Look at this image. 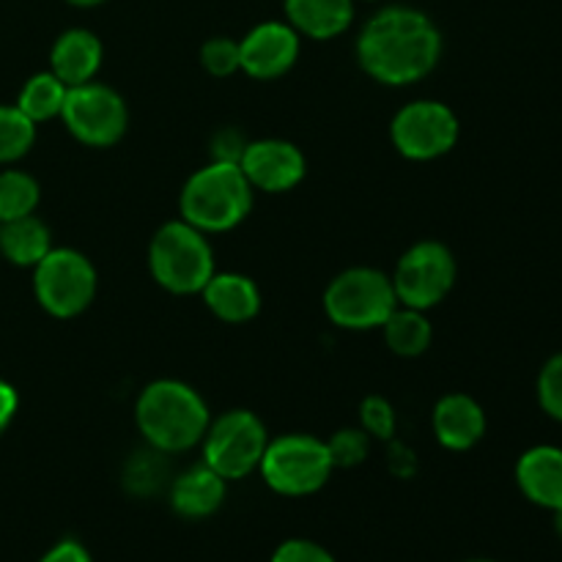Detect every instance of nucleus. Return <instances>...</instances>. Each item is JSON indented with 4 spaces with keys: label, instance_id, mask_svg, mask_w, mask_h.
I'll use <instances>...</instances> for the list:
<instances>
[{
    "label": "nucleus",
    "instance_id": "nucleus-29",
    "mask_svg": "<svg viewBox=\"0 0 562 562\" xmlns=\"http://www.w3.org/2000/svg\"><path fill=\"white\" fill-rule=\"evenodd\" d=\"M269 562H335V558L322 543L307 541V538H289L274 549Z\"/></svg>",
    "mask_w": 562,
    "mask_h": 562
},
{
    "label": "nucleus",
    "instance_id": "nucleus-31",
    "mask_svg": "<svg viewBox=\"0 0 562 562\" xmlns=\"http://www.w3.org/2000/svg\"><path fill=\"white\" fill-rule=\"evenodd\" d=\"M16 406H20V398H16V390L11 387L9 382L0 379V434L11 426L16 415Z\"/></svg>",
    "mask_w": 562,
    "mask_h": 562
},
{
    "label": "nucleus",
    "instance_id": "nucleus-11",
    "mask_svg": "<svg viewBox=\"0 0 562 562\" xmlns=\"http://www.w3.org/2000/svg\"><path fill=\"white\" fill-rule=\"evenodd\" d=\"M395 148L406 159L428 162L445 157L459 140V119L453 110L434 99H417L395 113L390 126Z\"/></svg>",
    "mask_w": 562,
    "mask_h": 562
},
{
    "label": "nucleus",
    "instance_id": "nucleus-13",
    "mask_svg": "<svg viewBox=\"0 0 562 562\" xmlns=\"http://www.w3.org/2000/svg\"><path fill=\"white\" fill-rule=\"evenodd\" d=\"M239 55L241 71L256 80H274L283 77L300 58V33L289 22H261L241 38Z\"/></svg>",
    "mask_w": 562,
    "mask_h": 562
},
{
    "label": "nucleus",
    "instance_id": "nucleus-20",
    "mask_svg": "<svg viewBox=\"0 0 562 562\" xmlns=\"http://www.w3.org/2000/svg\"><path fill=\"white\" fill-rule=\"evenodd\" d=\"M49 250H53L49 228L33 214L0 223V252L16 267H36Z\"/></svg>",
    "mask_w": 562,
    "mask_h": 562
},
{
    "label": "nucleus",
    "instance_id": "nucleus-25",
    "mask_svg": "<svg viewBox=\"0 0 562 562\" xmlns=\"http://www.w3.org/2000/svg\"><path fill=\"white\" fill-rule=\"evenodd\" d=\"M327 450L335 470H351L368 459L371 437L362 428H340L327 439Z\"/></svg>",
    "mask_w": 562,
    "mask_h": 562
},
{
    "label": "nucleus",
    "instance_id": "nucleus-23",
    "mask_svg": "<svg viewBox=\"0 0 562 562\" xmlns=\"http://www.w3.org/2000/svg\"><path fill=\"white\" fill-rule=\"evenodd\" d=\"M42 187L25 170H3L0 173V223L27 217L36 212Z\"/></svg>",
    "mask_w": 562,
    "mask_h": 562
},
{
    "label": "nucleus",
    "instance_id": "nucleus-7",
    "mask_svg": "<svg viewBox=\"0 0 562 562\" xmlns=\"http://www.w3.org/2000/svg\"><path fill=\"white\" fill-rule=\"evenodd\" d=\"M33 291L49 316L75 318L97 296V269L71 247H53L33 267Z\"/></svg>",
    "mask_w": 562,
    "mask_h": 562
},
{
    "label": "nucleus",
    "instance_id": "nucleus-17",
    "mask_svg": "<svg viewBox=\"0 0 562 562\" xmlns=\"http://www.w3.org/2000/svg\"><path fill=\"white\" fill-rule=\"evenodd\" d=\"M203 302L209 311L228 324H245L261 311V291L247 274L214 272L212 280L203 285Z\"/></svg>",
    "mask_w": 562,
    "mask_h": 562
},
{
    "label": "nucleus",
    "instance_id": "nucleus-35",
    "mask_svg": "<svg viewBox=\"0 0 562 562\" xmlns=\"http://www.w3.org/2000/svg\"><path fill=\"white\" fill-rule=\"evenodd\" d=\"M368 3H376V0H368Z\"/></svg>",
    "mask_w": 562,
    "mask_h": 562
},
{
    "label": "nucleus",
    "instance_id": "nucleus-28",
    "mask_svg": "<svg viewBox=\"0 0 562 562\" xmlns=\"http://www.w3.org/2000/svg\"><path fill=\"white\" fill-rule=\"evenodd\" d=\"M538 398L543 412L562 423V355H554L538 376Z\"/></svg>",
    "mask_w": 562,
    "mask_h": 562
},
{
    "label": "nucleus",
    "instance_id": "nucleus-27",
    "mask_svg": "<svg viewBox=\"0 0 562 562\" xmlns=\"http://www.w3.org/2000/svg\"><path fill=\"white\" fill-rule=\"evenodd\" d=\"M360 423L368 437L393 439L395 434V409L382 395H368L360 404Z\"/></svg>",
    "mask_w": 562,
    "mask_h": 562
},
{
    "label": "nucleus",
    "instance_id": "nucleus-15",
    "mask_svg": "<svg viewBox=\"0 0 562 562\" xmlns=\"http://www.w3.org/2000/svg\"><path fill=\"white\" fill-rule=\"evenodd\" d=\"M102 55L104 49L97 33L86 31V27H71L55 38L53 49H49V71L69 88L82 86L97 77Z\"/></svg>",
    "mask_w": 562,
    "mask_h": 562
},
{
    "label": "nucleus",
    "instance_id": "nucleus-21",
    "mask_svg": "<svg viewBox=\"0 0 562 562\" xmlns=\"http://www.w3.org/2000/svg\"><path fill=\"white\" fill-rule=\"evenodd\" d=\"M384 340L390 349L401 357H417L431 346L434 329L431 322L426 318V311H415V307L398 305L382 324Z\"/></svg>",
    "mask_w": 562,
    "mask_h": 562
},
{
    "label": "nucleus",
    "instance_id": "nucleus-16",
    "mask_svg": "<svg viewBox=\"0 0 562 562\" xmlns=\"http://www.w3.org/2000/svg\"><path fill=\"white\" fill-rule=\"evenodd\" d=\"M516 481L521 494L541 508H562V450L538 445L527 450L516 464Z\"/></svg>",
    "mask_w": 562,
    "mask_h": 562
},
{
    "label": "nucleus",
    "instance_id": "nucleus-34",
    "mask_svg": "<svg viewBox=\"0 0 562 562\" xmlns=\"http://www.w3.org/2000/svg\"><path fill=\"white\" fill-rule=\"evenodd\" d=\"M464 562H497V560H486V558H477V560H464Z\"/></svg>",
    "mask_w": 562,
    "mask_h": 562
},
{
    "label": "nucleus",
    "instance_id": "nucleus-30",
    "mask_svg": "<svg viewBox=\"0 0 562 562\" xmlns=\"http://www.w3.org/2000/svg\"><path fill=\"white\" fill-rule=\"evenodd\" d=\"M38 562H93V560H91V552H88L80 541L66 538V541L55 543V547L49 549V552Z\"/></svg>",
    "mask_w": 562,
    "mask_h": 562
},
{
    "label": "nucleus",
    "instance_id": "nucleus-1",
    "mask_svg": "<svg viewBox=\"0 0 562 562\" xmlns=\"http://www.w3.org/2000/svg\"><path fill=\"white\" fill-rule=\"evenodd\" d=\"M442 33L428 14L412 5L376 11L357 38V60L384 86H409L437 69Z\"/></svg>",
    "mask_w": 562,
    "mask_h": 562
},
{
    "label": "nucleus",
    "instance_id": "nucleus-4",
    "mask_svg": "<svg viewBox=\"0 0 562 562\" xmlns=\"http://www.w3.org/2000/svg\"><path fill=\"white\" fill-rule=\"evenodd\" d=\"M148 269L170 294H198L214 274V250L206 234L184 220L165 223L148 245Z\"/></svg>",
    "mask_w": 562,
    "mask_h": 562
},
{
    "label": "nucleus",
    "instance_id": "nucleus-14",
    "mask_svg": "<svg viewBox=\"0 0 562 562\" xmlns=\"http://www.w3.org/2000/svg\"><path fill=\"white\" fill-rule=\"evenodd\" d=\"M434 434L448 450H470L486 434V415L472 395L450 393L434 406Z\"/></svg>",
    "mask_w": 562,
    "mask_h": 562
},
{
    "label": "nucleus",
    "instance_id": "nucleus-10",
    "mask_svg": "<svg viewBox=\"0 0 562 562\" xmlns=\"http://www.w3.org/2000/svg\"><path fill=\"white\" fill-rule=\"evenodd\" d=\"M456 285V258L442 241H417L401 256L393 274L398 305L431 311Z\"/></svg>",
    "mask_w": 562,
    "mask_h": 562
},
{
    "label": "nucleus",
    "instance_id": "nucleus-19",
    "mask_svg": "<svg viewBox=\"0 0 562 562\" xmlns=\"http://www.w3.org/2000/svg\"><path fill=\"white\" fill-rule=\"evenodd\" d=\"M285 16L300 36L327 42L351 25L355 0H285Z\"/></svg>",
    "mask_w": 562,
    "mask_h": 562
},
{
    "label": "nucleus",
    "instance_id": "nucleus-2",
    "mask_svg": "<svg viewBox=\"0 0 562 562\" xmlns=\"http://www.w3.org/2000/svg\"><path fill=\"white\" fill-rule=\"evenodd\" d=\"M135 420L143 439L157 453H184L203 442L212 417L198 390L176 379H159L137 398Z\"/></svg>",
    "mask_w": 562,
    "mask_h": 562
},
{
    "label": "nucleus",
    "instance_id": "nucleus-5",
    "mask_svg": "<svg viewBox=\"0 0 562 562\" xmlns=\"http://www.w3.org/2000/svg\"><path fill=\"white\" fill-rule=\"evenodd\" d=\"M398 307L393 278L373 267L340 272L324 291V311L329 322L344 329H373L387 322Z\"/></svg>",
    "mask_w": 562,
    "mask_h": 562
},
{
    "label": "nucleus",
    "instance_id": "nucleus-9",
    "mask_svg": "<svg viewBox=\"0 0 562 562\" xmlns=\"http://www.w3.org/2000/svg\"><path fill=\"white\" fill-rule=\"evenodd\" d=\"M66 130L80 143L93 148H108L124 137L130 113L119 91L104 82H82L66 91L64 110H60Z\"/></svg>",
    "mask_w": 562,
    "mask_h": 562
},
{
    "label": "nucleus",
    "instance_id": "nucleus-6",
    "mask_svg": "<svg viewBox=\"0 0 562 562\" xmlns=\"http://www.w3.org/2000/svg\"><path fill=\"white\" fill-rule=\"evenodd\" d=\"M258 470L272 492L283 497H307L324 488L335 467L324 439L311 434H289L267 445Z\"/></svg>",
    "mask_w": 562,
    "mask_h": 562
},
{
    "label": "nucleus",
    "instance_id": "nucleus-22",
    "mask_svg": "<svg viewBox=\"0 0 562 562\" xmlns=\"http://www.w3.org/2000/svg\"><path fill=\"white\" fill-rule=\"evenodd\" d=\"M66 91H69V86L60 82L53 71H38V75H33L31 80L22 86L16 108H20L33 124H42V121L58 119L66 102Z\"/></svg>",
    "mask_w": 562,
    "mask_h": 562
},
{
    "label": "nucleus",
    "instance_id": "nucleus-8",
    "mask_svg": "<svg viewBox=\"0 0 562 562\" xmlns=\"http://www.w3.org/2000/svg\"><path fill=\"white\" fill-rule=\"evenodd\" d=\"M267 445V428L252 412H223L203 434V464L225 481H241L261 467Z\"/></svg>",
    "mask_w": 562,
    "mask_h": 562
},
{
    "label": "nucleus",
    "instance_id": "nucleus-32",
    "mask_svg": "<svg viewBox=\"0 0 562 562\" xmlns=\"http://www.w3.org/2000/svg\"><path fill=\"white\" fill-rule=\"evenodd\" d=\"M66 3L77 5V9H93V5H102L108 3V0H66Z\"/></svg>",
    "mask_w": 562,
    "mask_h": 562
},
{
    "label": "nucleus",
    "instance_id": "nucleus-26",
    "mask_svg": "<svg viewBox=\"0 0 562 562\" xmlns=\"http://www.w3.org/2000/svg\"><path fill=\"white\" fill-rule=\"evenodd\" d=\"M201 64L209 75L214 77H228L234 71L241 69V55H239V42L228 36H214L209 38L201 47Z\"/></svg>",
    "mask_w": 562,
    "mask_h": 562
},
{
    "label": "nucleus",
    "instance_id": "nucleus-18",
    "mask_svg": "<svg viewBox=\"0 0 562 562\" xmlns=\"http://www.w3.org/2000/svg\"><path fill=\"white\" fill-rule=\"evenodd\" d=\"M225 503V477H220L212 467L198 464L181 472L170 486V505L184 519H206L217 514Z\"/></svg>",
    "mask_w": 562,
    "mask_h": 562
},
{
    "label": "nucleus",
    "instance_id": "nucleus-24",
    "mask_svg": "<svg viewBox=\"0 0 562 562\" xmlns=\"http://www.w3.org/2000/svg\"><path fill=\"white\" fill-rule=\"evenodd\" d=\"M33 140H36V124L16 104H0V165L25 157Z\"/></svg>",
    "mask_w": 562,
    "mask_h": 562
},
{
    "label": "nucleus",
    "instance_id": "nucleus-33",
    "mask_svg": "<svg viewBox=\"0 0 562 562\" xmlns=\"http://www.w3.org/2000/svg\"><path fill=\"white\" fill-rule=\"evenodd\" d=\"M554 530H558L560 541H562V508L554 510Z\"/></svg>",
    "mask_w": 562,
    "mask_h": 562
},
{
    "label": "nucleus",
    "instance_id": "nucleus-3",
    "mask_svg": "<svg viewBox=\"0 0 562 562\" xmlns=\"http://www.w3.org/2000/svg\"><path fill=\"white\" fill-rule=\"evenodd\" d=\"M181 220L203 234L231 231L250 214L252 184L239 162L212 159L187 179L179 198Z\"/></svg>",
    "mask_w": 562,
    "mask_h": 562
},
{
    "label": "nucleus",
    "instance_id": "nucleus-12",
    "mask_svg": "<svg viewBox=\"0 0 562 562\" xmlns=\"http://www.w3.org/2000/svg\"><path fill=\"white\" fill-rule=\"evenodd\" d=\"M239 168L245 170L252 190L285 192L294 190L305 179L307 162L294 143L267 137V140L247 143L245 151H241Z\"/></svg>",
    "mask_w": 562,
    "mask_h": 562
}]
</instances>
